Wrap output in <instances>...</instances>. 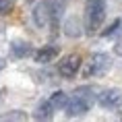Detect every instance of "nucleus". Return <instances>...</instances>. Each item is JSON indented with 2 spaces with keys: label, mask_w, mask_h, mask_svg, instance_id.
Instances as JSON below:
<instances>
[{
  "label": "nucleus",
  "mask_w": 122,
  "mask_h": 122,
  "mask_svg": "<svg viewBox=\"0 0 122 122\" xmlns=\"http://www.w3.org/2000/svg\"><path fill=\"white\" fill-rule=\"evenodd\" d=\"M106 19V0H87V10H85V29L89 33H95L102 29V23Z\"/></svg>",
  "instance_id": "f257e3e1"
},
{
  "label": "nucleus",
  "mask_w": 122,
  "mask_h": 122,
  "mask_svg": "<svg viewBox=\"0 0 122 122\" xmlns=\"http://www.w3.org/2000/svg\"><path fill=\"white\" fill-rule=\"evenodd\" d=\"M110 66H112V58L108 54H93L87 62L85 77H102L110 71Z\"/></svg>",
  "instance_id": "f03ea898"
},
{
  "label": "nucleus",
  "mask_w": 122,
  "mask_h": 122,
  "mask_svg": "<svg viewBox=\"0 0 122 122\" xmlns=\"http://www.w3.org/2000/svg\"><path fill=\"white\" fill-rule=\"evenodd\" d=\"M95 102L106 110H118L122 106V89H118V87H108V89H103L97 95Z\"/></svg>",
  "instance_id": "7ed1b4c3"
},
{
  "label": "nucleus",
  "mask_w": 122,
  "mask_h": 122,
  "mask_svg": "<svg viewBox=\"0 0 122 122\" xmlns=\"http://www.w3.org/2000/svg\"><path fill=\"white\" fill-rule=\"evenodd\" d=\"M81 62H83V60H81L79 54H68V56H64L62 60H60L58 72H60L64 79H72L79 72V68H81Z\"/></svg>",
  "instance_id": "20e7f679"
},
{
  "label": "nucleus",
  "mask_w": 122,
  "mask_h": 122,
  "mask_svg": "<svg viewBox=\"0 0 122 122\" xmlns=\"http://www.w3.org/2000/svg\"><path fill=\"white\" fill-rule=\"evenodd\" d=\"M33 23L41 29V27H48L52 23V13H50V4H48V0H41L39 4H35L33 8Z\"/></svg>",
  "instance_id": "39448f33"
},
{
  "label": "nucleus",
  "mask_w": 122,
  "mask_h": 122,
  "mask_svg": "<svg viewBox=\"0 0 122 122\" xmlns=\"http://www.w3.org/2000/svg\"><path fill=\"white\" fill-rule=\"evenodd\" d=\"M64 110H66V116H68V118H72V116H83L85 112L89 110V103L83 102L81 97L72 95L71 99H68V103L64 106Z\"/></svg>",
  "instance_id": "423d86ee"
},
{
  "label": "nucleus",
  "mask_w": 122,
  "mask_h": 122,
  "mask_svg": "<svg viewBox=\"0 0 122 122\" xmlns=\"http://www.w3.org/2000/svg\"><path fill=\"white\" fill-rule=\"evenodd\" d=\"M56 56H58V48L56 46H44L41 50H37L33 54V58H35L37 64H48V62H52Z\"/></svg>",
  "instance_id": "0eeeda50"
},
{
  "label": "nucleus",
  "mask_w": 122,
  "mask_h": 122,
  "mask_svg": "<svg viewBox=\"0 0 122 122\" xmlns=\"http://www.w3.org/2000/svg\"><path fill=\"white\" fill-rule=\"evenodd\" d=\"M64 35L66 37H81L83 35V25L79 17H68L64 21Z\"/></svg>",
  "instance_id": "6e6552de"
},
{
  "label": "nucleus",
  "mask_w": 122,
  "mask_h": 122,
  "mask_svg": "<svg viewBox=\"0 0 122 122\" xmlns=\"http://www.w3.org/2000/svg\"><path fill=\"white\" fill-rule=\"evenodd\" d=\"M72 95L81 97L83 102H87V103L91 106V103H93V102L97 99V89H95V87H89V85H83V87H77Z\"/></svg>",
  "instance_id": "1a4fd4ad"
},
{
  "label": "nucleus",
  "mask_w": 122,
  "mask_h": 122,
  "mask_svg": "<svg viewBox=\"0 0 122 122\" xmlns=\"http://www.w3.org/2000/svg\"><path fill=\"white\" fill-rule=\"evenodd\" d=\"M48 4H50V13H52V23L56 25L60 21V17H62V13H64L66 2L64 0H48Z\"/></svg>",
  "instance_id": "9d476101"
},
{
  "label": "nucleus",
  "mask_w": 122,
  "mask_h": 122,
  "mask_svg": "<svg viewBox=\"0 0 122 122\" xmlns=\"http://www.w3.org/2000/svg\"><path fill=\"white\" fill-rule=\"evenodd\" d=\"M10 50H13V56L17 58H25L31 54V46L27 44V41H21V39H15L13 46H10Z\"/></svg>",
  "instance_id": "9b49d317"
},
{
  "label": "nucleus",
  "mask_w": 122,
  "mask_h": 122,
  "mask_svg": "<svg viewBox=\"0 0 122 122\" xmlns=\"http://www.w3.org/2000/svg\"><path fill=\"white\" fill-rule=\"evenodd\" d=\"M54 116V108L50 106V102H41L35 110V120H52Z\"/></svg>",
  "instance_id": "f8f14e48"
},
{
  "label": "nucleus",
  "mask_w": 122,
  "mask_h": 122,
  "mask_svg": "<svg viewBox=\"0 0 122 122\" xmlns=\"http://www.w3.org/2000/svg\"><path fill=\"white\" fill-rule=\"evenodd\" d=\"M48 102H50V106L54 110H60V108H64L66 103H68V95H66L64 91H54Z\"/></svg>",
  "instance_id": "ddd939ff"
},
{
  "label": "nucleus",
  "mask_w": 122,
  "mask_h": 122,
  "mask_svg": "<svg viewBox=\"0 0 122 122\" xmlns=\"http://www.w3.org/2000/svg\"><path fill=\"white\" fill-rule=\"evenodd\" d=\"M120 31H122V19H116L112 25H108V29H103V31H102V37H106V39L116 37Z\"/></svg>",
  "instance_id": "4468645a"
},
{
  "label": "nucleus",
  "mask_w": 122,
  "mask_h": 122,
  "mask_svg": "<svg viewBox=\"0 0 122 122\" xmlns=\"http://www.w3.org/2000/svg\"><path fill=\"white\" fill-rule=\"evenodd\" d=\"M0 120H4V122H23V120H27V114L23 110H13L8 114H2Z\"/></svg>",
  "instance_id": "2eb2a0df"
},
{
  "label": "nucleus",
  "mask_w": 122,
  "mask_h": 122,
  "mask_svg": "<svg viewBox=\"0 0 122 122\" xmlns=\"http://www.w3.org/2000/svg\"><path fill=\"white\" fill-rule=\"evenodd\" d=\"M13 10V0H0V15H8Z\"/></svg>",
  "instance_id": "dca6fc26"
},
{
  "label": "nucleus",
  "mask_w": 122,
  "mask_h": 122,
  "mask_svg": "<svg viewBox=\"0 0 122 122\" xmlns=\"http://www.w3.org/2000/svg\"><path fill=\"white\" fill-rule=\"evenodd\" d=\"M114 52L118 54V56H122V37H120V39H118V41L114 44Z\"/></svg>",
  "instance_id": "f3484780"
},
{
  "label": "nucleus",
  "mask_w": 122,
  "mask_h": 122,
  "mask_svg": "<svg viewBox=\"0 0 122 122\" xmlns=\"http://www.w3.org/2000/svg\"><path fill=\"white\" fill-rule=\"evenodd\" d=\"M2 68H4V60L0 58V71H2Z\"/></svg>",
  "instance_id": "a211bd4d"
},
{
  "label": "nucleus",
  "mask_w": 122,
  "mask_h": 122,
  "mask_svg": "<svg viewBox=\"0 0 122 122\" xmlns=\"http://www.w3.org/2000/svg\"><path fill=\"white\" fill-rule=\"evenodd\" d=\"M27 2H33V0H27Z\"/></svg>",
  "instance_id": "6ab92c4d"
}]
</instances>
